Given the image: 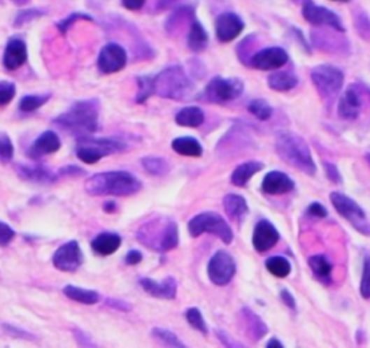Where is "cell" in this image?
I'll use <instances>...</instances> for the list:
<instances>
[{
  "mask_svg": "<svg viewBox=\"0 0 370 348\" xmlns=\"http://www.w3.org/2000/svg\"><path fill=\"white\" fill-rule=\"evenodd\" d=\"M100 103L96 99L76 101L70 110L59 115L52 123L64 130L80 136H89L99 129Z\"/></svg>",
  "mask_w": 370,
  "mask_h": 348,
  "instance_id": "6da1fadb",
  "label": "cell"
},
{
  "mask_svg": "<svg viewBox=\"0 0 370 348\" xmlns=\"http://www.w3.org/2000/svg\"><path fill=\"white\" fill-rule=\"evenodd\" d=\"M142 188V182L127 171H111L94 173L85 182V191L90 195H111V197H127Z\"/></svg>",
  "mask_w": 370,
  "mask_h": 348,
  "instance_id": "7a4b0ae2",
  "label": "cell"
},
{
  "mask_svg": "<svg viewBox=\"0 0 370 348\" xmlns=\"http://www.w3.org/2000/svg\"><path fill=\"white\" fill-rule=\"evenodd\" d=\"M276 154L282 161L294 166L298 171H302L307 175H314L317 168L311 155L310 146L301 136L291 132H280L276 136L275 142Z\"/></svg>",
  "mask_w": 370,
  "mask_h": 348,
  "instance_id": "3957f363",
  "label": "cell"
},
{
  "mask_svg": "<svg viewBox=\"0 0 370 348\" xmlns=\"http://www.w3.org/2000/svg\"><path fill=\"white\" fill-rule=\"evenodd\" d=\"M136 237L143 246L159 253L176 249L180 243L178 227L176 222L169 219H161V217L146 222L138 230Z\"/></svg>",
  "mask_w": 370,
  "mask_h": 348,
  "instance_id": "277c9868",
  "label": "cell"
},
{
  "mask_svg": "<svg viewBox=\"0 0 370 348\" xmlns=\"http://www.w3.org/2000/svg\"><path fill=\"white\" fill-rule=\"evenodd\" d=\"M152 81L154 94L169 100L184 101L191 96L194 89L191 78L181 65H171L157 75H152Z\"/></svg>",
  "mask_w": 370,
  "mask_h": 348,
  "instance_id": "5b68a950",
  "label": "cell"
},
{
  "mask_svg": "<svg viewBox=\"0 0 370 348\" xmlns=\"http://www.w3.org/2000/svg\"><path fill=\"white\" fill-rule=\"evenodd\" d=\"M188 233L191 237H199L204 233H210L219 237L226 245L233 242V231L230 226L220 214L211 211L194 215L188 223Z\"/></svg>",
  "mask_w": 370,
  "mask_h": 348,
  "instance_id": "8992f818",
  "label": "cell"
},
{
  "mask_svg": "<svg viewBox=\"0 0 370 348\" xmlns=\"http://www.w3.org/2000/svg\"><path fill=\"white\" fill-rule=\"evenodd\" d=\"M245 85L239 78L214 77L201 94V99L210 103H227L241 97Z\"/></svg>",
  "mask_w": 370,
  "mask_h": 348,
  "instance_id": "52a82bcc",
  "label": "cell"
},
{
  "mask_svg": "<svg viewBox=\"0 0 370 348\" xmlns=\"http://www.w3.org/2000/svg\"><path fill=\"white\" fill-rule=\"evenodd\" d=\"M311 80L321 97L332 99L341 90L344 75L337 67L324 64L313 68Z\"/></svg>",
  "mask_w": 370,
  "mask_h": 348,
  "instance_id": "ba28073f",
  "label": "cell"
},
{
  "mask_svg": "<svg viewBox=\"0 0 370 348\" xmlns=\"http://www.w3.org/2000/svg\"><path fill=\"white\" fill-rule=\"evenodd\" d=\"M330 201L337 212L344 217L347 222L352 223L355 229L364 234H370V226L366 223V214L356 201L341 192H332Z\"/></svg>",
  "mask_w": 370,
  "mask_h": 348,
  "instance_id": "9c48e42d",
  "label": "cell"
},
{
  "mask_svg": "<svg viewBox=\"0 0 370 348\" xmlns=\"http://www.w3.org/2000/svg\"><path fill=\"white\" fill-rule=\"evenodd\" d=\"M207 273L210 280L217 287H225L233 279L236 273V262L230 253L219 250L210 259Z\"/></svg>",
  "mask_w": 370,
  "mask_h": 348,
  "instance_id": "30bf717a",
  "label": "cell"
},
{
  "mask_svg": "<svg viewBox=\"0 0 370 348\" xmlns=\"http://www.w3.org/2000/svg\"><path fill=\"white\" fill-rule=\"evenodd\" d=\"M127 64L126 50L116 42L106 43L97 58V68L103 74H116Z\"/></svg>",
  "mask_w": 370,
  "mask_h": 348,
  "instance_id": "8fae6325",
  "label": "cell"
},
{
  "mask_svg": "<svg viewBox=\"0 0 370 348\" xmlns=\"http://www.w3.org/2000/svg\"><path fill=\"white\" fill-rule=\"evenodd\" d=\"M302 15L311 25L317 27H330L339 32H344L341 19L327 8L317 6L311 0H304Z\"/></svg>",
  "mask_w": 370,
  "mask_h": 348,
  "instance_id": "7c38bea8",
  "label": "cell"
},
{
  "mask_svg": "<svg viewBox=\"0 0 370 348\" xmlns=\"http://www.w3.org/2000/svg\"><path fill=\"white\" fill-rule=\"evenodd\" d=\"M52 265L61 272H76L83 265V252L78 242L71 240L57 249L52 256Z\"/></svg>",
  "mask_w": 370,
  "mask_h": 348,
  "instance_id": "4fadbf2b",
  "label": "cell"
},
{
  "mask_svg": "<svg viewBox=\"0 0 370 348\" xmlns=\"http://www.w3.org/2000/svg\"><path fill=\"white\" fill-rule=\"evenodd\" d=\"M288 62V54L284 48L279 47H271L265 48L262 51L256 52L250 58V65L256 70L260 71H271V70H278Z\"/></svg>",
  "mask_w": 370,
  "mask_h": 348,
  "instance_id": "5bb4252c",
  "label": "cell"
},
{
  "mask_svg": "<svg viewBox=\"0 0 370 348\" xmlns=\"http://www.w3.org/2000/svg\"><path fill=\"white\" fill-rule=\"evenodd\" d=\"M243 20L236 13L226 12L215 19V36L220 42H232L243 32Z\"/></svg>",
  "mask_w": 370,
  "mask_h": 348,
  "instance_id": "9a60e30c",
  "label": "cell"
},
{
  "mask_svg": "<svg viewBox=\"0 0 370 348\" xmlns=\"http://www.w3.org/2000/svg\"><path fill=\"white\" fill-rule=\"evenodd\" d=\"M279 240V233L268 220H260L253 231V247L259 253L271 250Z\"/></svg>",
  "mask_w": 370,
  "mask_h": 348,
  "instance_id": "2e32d148",
  "label": "cell"
},
{
  "mask_svg": "<svg viewBox=\"0 0 370 348\" xmlns=\"http://www.w3.org/2000/svg\"><path fill=\"white\" fill-rule=\"evenodd\" d=\"M28 59V48L25 41L20 38H12L6 43L3 52V67L8 71H15L20 68Z\"/></svg>",
  "mask_w": 370,
  "mask_h": 348,
  "instance_id": "e0dca14e",
  "label": "cell"
},
{
  "mask_svg": "<svg viewBox=\"0 0 370 348\" xmlns=\"http://www.w3.org/2000/svg\"><path fill=\"white\" fill-rule=\"evenodd\" d=\"M139 285L143 288L145 292L152 295L154 298H161V299H176L177 296V280L173 277H165L162 282H155L150 277H141Z\"/></svg>",
  "mask_w": 370,
  "mask_h": 348,
  "instance_id": "ac0fdd59",
  "label": "cell"
},
{
  "mask_svg": "<svg viewBox=\"0 0 370 348\" xmlns=\"http://www.w3.org/2000/svg\"><path fill=\"white\" fill-rule=\"evenodd\" d=\"M61 147V140L58 135L52 130H47L42 135H39L29 149V157L34 159H39L42 157H47L55 154Z\"/></svg>",
  "mask_w": 370,
  "mask_h": 348,
  "instance_id": "d6986e66",
  "label": "cell"
},
{
  "mask_svg": "<svg viewBox=\"0 0 370 348\" xmlns=\"http://www.w3.org/2000/svg\"><path fill=\"white\" fill-rule=\"evenodd\" d=\"M295 188V182L287 175V173L280 171H272L266 173L262 182L264 192L269 195H284L291 192Z\"/></svg>",
  "mask_w": 370,
  "mask_h": 348,
  "instance_id": "ffe728a7",
  "label": "cell"
},
{
  "mask_svg": "<svg viewBox=\"0 0 370 348\" xmlns=\"http://www.w3.org/2000/svg\"><path fill=\"white\" fill-rule=\"evenodd\" d=\"M16 171L20 178L35 184H52L58 180V175L43 165H17Z\"/></svg>",
  "mask_w": 370,
  "mask_h": 348,
  "instance_id": "44dd1931",
  "label": "cell"
},
{
  "mask_svg": "<svg viewBox=\"0 0 370 348\" xmlns=\"http://www.w3.org/2000/svg\"><path fill=\"white\" fill-rule=\"evenodd\" d=\"M360 108H362L360 93L355 89V87H350L339 101V116L346 120H353L359 116Z\"/></svg>",
  "mask_w": 370,
  "mask_h": 348,
  "instance_id": "7402d4cb",
  "label": "cell"
},
{
  "mask_svg": "<svg viewBox=\"0 0 370 348\" xmlns=\"http://www.w3.org/2000/svg\"><path fill=\"white\" fill-rule=\"evenodd\" d=\"M122 245V237L116 233H100L92 242V249L94 253L100 256H111L119 250Z\"/></svg>",
  "mask_w": 370,
  "mask_h": 348,
  "instance_id": "603a6c76",
  "label": "cell"
},
{
  "mask_svg": "<svg viewBox=\"0 0 370 348\" xmlns=\"http://www.w3.org/2000/svg\"><path fill=\"white\" fill-rule=\"evenodd\" d=\"M241 317H242L245 333L252 341H259L268 333V327L265 325V322L260 319L255 312H252L249 308H243L241 311Z\"/></svg>",
  "mask_w": 370,
  "mask_h": 348,
  "instance_id": "cb8c5ba5",
  "label": "cell"
},
{
  "mask_svg": "<svg viewBox=\"0 0 370 348\" xmlns=\"http://www.w3.org/2000/svg\"><path fill=\"white\" fill-rule=\"evenodd\" d=\"M223 205L226 214L234 222H242L249 211L246 200L237 194H227L223 200Z\"/></svg>",
  "mask_w": 370,
  "mask_h": 348,
  "instance_id": "d4e9b609",
  "label": "cell"
},
{
  "mask_svg": "<svg viewBox=\"0 0 370 348\" xmlns=\"http://www.w3.org/2000/svg\"><path fill=\"white\" fill-rule=\"evenodd\" d=\"M187 43L188 48L194 52H201L208 45V34L197 19H194L190 24Z\"/></svg>",
  "mask_w": 370,
  "mask_h": 348,
  "instance_id": "484cf974",
  "label": "cell"
},
{
  "mask_svg": "<svg viewBox=\"0 0 370 348\" xmlns=\"http://www.w3.org/2000/svg\"><path fill=\"white\" fill-rule=\"evenodd\" d=\"M194 17V8L192 6H180L178 9L173 10L169 17L166 19V24H165V29L169 35H176L185 22H192Z\"/></svg>",
  "mask_w": 370,
  "mask_h": 348,
  "instance_id": "4316f807",
  "label": "cell"
},
{
  "mask_svg": "<svg viewBox=\"0 0 370 348\" xmlns=\"http://www.w3.org/2000/svg\"><path fill=\"white\" fill-rule=\"evenodd\" d=\"M264 169V164L259 161H249L239 165L232 173V184L236 187H245L255 173Z\"/></svg>",
  "mask_w": 370,
  "mask_h": 348,
  "instance_id": "83f0119b",
  "label": "cell"
},
{
  "mask_svg": "<svg viewBox=\"0 0 370 348\" xmlns=\"http://www.w3.org/2000/svg\"><path fill=\"white\" fill-rule=\"evenodd\" d=\"M172 149L177 154L183 157H191V158H199L203 155V146L201 143L191 136H181L172 140Z\"/></svg>",
  "mask_w": 370,
  "mask_h": 348,
  "instance_id": "f1b7e54d",
  "label": "cell"
},
{
  "mask_svg": "<svg viewBox=\"0 0 370 348\" xmlns=\"http://www.w3.org/2000/svg\"><path fill=\"white\" fill-rule=\"evenodd\" d=\"M176 123L183 127H199L204 123V112L197 106L184 107L176 115Z\"/></svg>",
  "mask_w": 370,
  "mask_h": 348,
  "instance_id": "f546056e",
  "label": "cell"
},
{
  "mask_svg": "<svg viewBox=\"0 0 370 348\" xmlns=\"http://www.w3.org/2000/svg\"><path fill=\"white\" fill-rule=\"evenodd\" d=\"M62 292H64L65 296L70 298L71 300L84 303V305H94V303H97L101 299L100 293H97L96 291L74 287V285L64 287Z\"/></svg>",
  "mask_w": 370,
  "mask_h": 348,
  "instance_id": "4dcf8cb0",
  "label": "cell"
},
{
  "mask_svg": "<svg viewBox=\"0 0 370 348\" xmlns=\"http://www.w3.org/2000/svg\"><path fill=\"white\" fill-rule=\"evenodd\" d=\"M308 265L311 268V270L314 272V275L317 276L318 280H321L322 284L329 285L332 282V272H333V266L332 263L327 260L324 254H315L311 256L308 259Z\"/></svg>",
  "mask_w": 370,
  "mask_h": 348,
  "instance_id": "1f68e13d",
  "label": "cell"
},
{
  "mask_svg": "<svg viewBox=\"0 0 370 348\" xmlns=\"http://www.w3.org/2000/svg\"><path fill=\"white\" fill-rule=\"evenodd\" d=\"M268 84L275 92H290L297 87L298 78L290 71H275L269 75Z\"/></svg>",
  "mask_w": 370,
  "mask_h": 348,
  "instance_id": "d6a6232c",
  "label": "cell"
},
{
  "mask_svg": "<svg viewBox=\"0 0 370 348\" xmlns=\"http://www.w3.org/2000/svg\"><path fill=\"white\" fill-rule=\"evenodd\" d=\"M266 269L275 276V277H287L291 273V263L285 257L282 256H273L266 260Z\"/></svg>",
  "mask_w": 370,
  "mask_h": 348,
  "instance_id": "836d02e7",
  "label": "cell"
},
{
  "mask_svg": "<svg viewBox=\"0 0 370 348\" xmlns=\"http://www.w3.org/2000/svg\"><path fill=\"white\" fill-rule=\"evenodd\" d=\"M51 99V94H31V96H25L22 97L19 101V108L22 112L25 113H31L38 110L43 104H47L48 100Z\"/></svg>",
  "mask_w": 370,
  "mask_h": 348,
  "instance_id": "e575fe53",
  "label": "cell"
},
{
  "mask_svg": "<svg viewBox=\"0 0 370 348\" xmlns=\"http://www.w3.org/2000/svg\"><path fill=\"white\" fill-rule=\"evenodd\" d=\"M141 162H142V166L150 173V175L161 177L169 171L168 161L161 157H146V158H142Z\"/></svg>",
  "mask_w": 370,
  "mask_h": 348,
  "instance_id": "d590c367",
  "label": "cell"
},
{
  "mask_svg": "<svg viewBox=\"0 0 370 348\" xmlns=\"http://www.w3.org/2000/svg\"><path fill=\"white\" fill-rule=\"evenodd\" d=\"M138 81V94H136V103L142 104L145 103L152 94H154V81H152V75H139L136 78Z\"/></svg>",
  "mask_w": 370,
  "mask_h": 348,
  "instance_id": "8d00e7d4",
  "label": "cell"
},
{
  "mask_svg": "<svg viewBox=\"0 0 370 348\" xmlns=\"http://www.w3.org/2000/svg\"><path fill=\"white\" fill-rule=\"evenodd\" d=\"M248 110L259 120H268L272 116V107L265 100H252L248 106Z\"/></svg>",
  "mask_w": 370,
  "mask_h": 348,
  "instance_id": "74e56055",
  "label": "cell"
},
{
  "mask_svg": "<svg viewBox=\"0 0 370 348\" xmlns=\"http://www.w3.org/2000/svg\"><path fill=\"white\" fill-rule=\"evenodd\" d=\"M185 318L194 330H197L199 333H201L204 335L208 334L206 319H204V317L199 308H188L185 311Z\"/></svg>",
  "mask_w": 370,
  "mask_h": 348,
  "instance_id": "f35d334b",
  "label": "cell"
},
{
  "mask_svg": "<svg viewBox=\"0 0 370 348\" xmlns=\"http://www.w3.org/2000/svg\"><path fill=\"white\" fill-rule=\"evenodd\" d=\"M152 335H154V338H157L158 341H161L164 345H168V347H178V348H184L185 344L173 334L172 331L169 330H165V328H154L152 330Z\"/></svg>",
  "mask_w": 370,
  "mask_h": 348,
  "instance_id": "ab89813d",
  "label": "cell"
},
{
  "mask_svg": "<svg viewBox=\"0 0 370 348\" xmlns=\"http://www.w3.org/2000/svg\"><path fill=\"white\" fill-rule=\"evenodd\" d=\"M43 15H45V10H42V9H35V8H32V9H25V10H20V12L16 15L15 20H13V27H16V28L24 27V25L29 24V22H32V20H35V19L43 16Z\"/></svg>",
  "mask_w": 370,
  "mask_h": 348,
  "instance_id": "60d3db41",
  "label": "cell"
},
{
  "mask_svg": "<svg viewBox=\"0 0 370 348\" xmlns=\"http://www.w3.org/2000/svg\"><path fill=\"white\" fill-rule=\"evenodd\" d=\"M15 154V147L10 138L6 133H0V161L9 162Z\"/></svg>",
  "mask_w": 370,
  "mask_h": 348,
  "instance_id": "b9f144b4",
  "label": "cell"
},
{
  "mask_svg": "<svg viewBox=\"0 0 370 348\" xmlns=\"http://www.w3.org/2000/svg\"><path fill=\"white\" fill-rule=\"evenodd\" d=\"M360 293L364 299H370V254L364 257L363 262V275L360 284Z\"/></svg>",
  "mask_w": 370,
  "mask_h": 348,
  "instance_id": "7bdbcfd3",
  "label": "cell"
},
{
  "mask_svg": "<svg viewBox=\"0 0 370 348\" xmlns=\"http://www.w3.org/2000/svg\"><path fill=\"white\" fill-rule=\"evenodd\" d=\"M16 94V85L10 81H0V106L9 104Z\"/></svg>",
  "mask_w": 370,
  "mask_h": 348,
  "instance_id": "ee69618b",
  "label": "cell"
},
{
  "mask_svg": "<svg viewBox=\"0 0 370 348\" xmlns=\"http://www.w3.org/2000/svg\"><path fill=\"white\" fill-rule=\"evenodd\" d=\"M80 19H84V20H93V17L90 15H85V13H71L69 17H65L62 20H59L57 24V28L59 29L61 34H65L69 31V28L74 24V22L80 20Z\"/></svg>",
  "mask_w": 370,
  "mask_h": 348,
  "instance_id": "f6af8a7d",
  "label": "cell"
},
{
  "mask_svg": "<svg viewBox=\"0 0 370 348\" xmlns=\"http://www.w3.org/2000/svg\"><path fill=\"white\" fill-rule=\"evenodd\" d=\"M15 235L16 233L9 224L0 222V246H8L13 240Z\"/></svg>",
  "mask_w": 370,
  "mask_h": 348,
  "instance_id": "bcb514c9",
  "label": "cell"
},
{
  "mask_svg": "<svg viewBox=\"0 0 370 348\" xmlns=\"http://www.w3.org/2000/svg\"><path fill=\"white\" fill-rule=\"evenodd\" d=\"M3 328H5V331L9 333L12 337L24 338V340H31V341H35V340H36V337H34L32 334H29V333H27V331H24V330H20V328H16V327H13V325H10V324H5V325H3Z\"/></svg>",
  "mask_w": 370,
  "mask_h": 348,
  "instance_id": "7dc6e473",
  "label": "cell"
},
{
  "mask_svg": "<svg viewBox=\"0 0 370 348\" xmlns=\"http://www.w3.org/2000/svg\"><path fill=\"white\" fill-rule=\"evenodd\" d=\"M83 173H85L81 168L78 166H74V165H70V166H65V168H61L58 172H57V175L58 178H62V177H78V175H83Z\"/></svg>",
  "mask_w": 370,
  "mask_h": 348,
  "instance_id": "c3c4849f",
  "label": "cell"
},
{
  "mask_svg": "<svg viewBox=\"0 0 370 348\" xmlns=\"http://www.w3.org/2000/svg\"><path fill=\"white\" fill-rule=\"evenodd\" d=\"M324 168H325V172H327V177L330 181H333L336 184L341 182V175H340L339 169L336 168V165H333L330 162H324Z\"/></svg>",
  "mask_w": 370,
  "mask_h": 348,
  "instance_id": "681fc988",
  "label": "cell"
},
{
  "mask_svg": "<svg viewBox=\"0 0 370 348\" xmlns=\"http://www.w3.org/2000/svg\"><path fill=\"white\" fill-rule=\"evenodd\" d=\"M107 305L122 312H127L132 310V307H130L126 300H120V299H107Z\"/></svg>",
  "mask_w": 370,
  "mask_h": 348,
  "instance_id": "f907efd6",
  "label": "cell"
},
{
  "mask_svg": "<svg viewBox=\"0 0 370 348\" xmlns=\"http://www.w3.org/2000/svg\"><path fill=\"white\" fill-rule=\"evenodd\" d=\"M143 260V254L138 250H130L127 254H126V263L130 265V266H136L139 265Z\"/></svg>",
  "mask_w": 370,
  "mask_h": 348,
  "instance_id": "816d5d0a",
  "label": "cell"
},
{
  "mask_svg": "<svg viewBox=\"0 0 370 348\" xmlns=\"http://www.w3.org/2000/svg\"><path fill=\"white\" fill-rule=\"evenodd\" d=\"M74 338L80 347H96V344L80 330H74Z\"/></svg>",
  "mask_w": 370,
  "mask_h": 348,
  "instance_id": "f5cc1de1",
  "label": "cell"
},
{
  "mask_svg": "<svg viewBox=\"0 0 370 348\" xmlns=\"http://www.w3.org/2000/svg\"><path fill=\"white\" fill-rule=\"evenodd\" d=\"M146 0H122L123 8L127 10H141L145 6Z\"/></svg>",
  "mask_w": 370,
  "mask_h": 348,
  "instance_id": "db71d44e",
  "label": "cell"
},
{
  "mask_svg": "<svg viewBox=\"0 0 370 348\" xmlns=\"http://www.w3.org/2000/svg\"><path fill=\"white\" fill-rule=\"evenodd\" d=\"M308 214L310 215H314V217H320V219H322V217L327 215V210H325V207H322L320 203H313L308 207Z\"/></svg>",
  "mask_w": 370,
  "mask_h": 348,
  "instance_id": "11a10c76",
  "label": "cell"
},
{
  "mask_svg": "<svg viewBox=\"0 0 370 348\" xmlns=\"http://www.w3.org/2000/svg\"><path fill=\"white\" fill-rule=\"evenodd\" d=\"M280 299L284 300V303H285L287 307H290L291 310H295V299H294V296L287 289H282L280 291Z\"/></svg>",
  "mask_w": 370,
  "mask_h": 348,
  "instance_id": "9f6ffc18",
  "label": "cell"
},
{
  "mask_svg": "<svg viewBox=\"0 0 370 348\" xmlns=\"http://www.w3.org/2000/svg\"><path fill=\"white\" fill-rule=\"evenodd\" d=\"M217 333V337H219V340H222V342L225 344V345H227V347H239V344L237 342H234V341H230L226 335L227 334H225L223 331H215Z\"/></svg>",
  "mask_w": 370,
  "mask_h": 348,
  "instance_id": "6f0895ef",
  "label": "cell"
},
{
  "mask_svg": "<svg viewBox=\"0 0 370 348\" xmlns=\"http://www.w3.org/2000/svg\"><path fill=\"white\" fill-rule=\"evenodd\" d=\"M177 0H158V10H164L166 8H169L172 3H176Z\"/></svg>",
  "mask_w": 370,
  "mask_h": 348,
  "instance_id": "680465c9",
  "label": "cell"
},
{
  "mask_svg": "<svg viewBox=\"0 0 370 348\" xmlns=\"http://www.w3.org/2000/svg\"><path fill=\"white\" fill-rule=\"evenodd\" d=\"M116 208H118V205H116L115 201H106V203L103 204V210H104L106 212H115Z\"/></svg>",
  "mask_w": 370,
  "mask_h": 348,
  "instance_id": "91938a15",
  "label": "cell"
},
{
  "mask_svg": "<svg viewBox=\"0 0 370 348\" xmlns=\"http://www.w3.org/2000/svg\"><path fill=\"white\" fill-rule=\"evenodd\" d=\"M266 347H268V348H275V347L282 348V347H284V344H282L280 341H278V338H271V340L266 342Z\"/></svg>",
  "mask_w": 370,
  "mask_h": 348,
  "instance_id": "94428289",
  "label": "cell"
},
{
  "mask_svg": "<svg viewBox=\"0 0 370 348\" xmlns=\"http://www.w3.org/2000/svg\"><path fill=\"white\" fill-rule=\"evenodd\" d=\"M332 2H340V3H347V2H350V0H332Z\"/></svg>",
  "mask_w": 370,
  "mask_h": 348,
  "instance_id": "6125c7cd",
  "label": "cell"
},
{
  "mask_svg": "<svg viewBox=\"0 0 370 348\" xmlns=\"http://www.w3.org/2000/svg\"><path fill=\"white\" fill-rule=\"evenodd\" d=\"M366 161H367V162H369V165H370V154H367V155H366Z\"/></svg>",
  "mask_w": 370,
  "mask_h": 348,
  "instance_id": "be15d7a7",
  "label": "cell"
}]
</instances>
